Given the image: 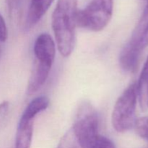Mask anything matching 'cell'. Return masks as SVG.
<instances>
[{
    "label": "cell",
    "instance_id": "8992f818",
    "mask_svg": "<svg viewBox=\"0 0 148 148\" xmlns=\"http://www.w3.org/2000/svg\"><path fill=\"white\" fill-rule=\"evenodd\" d=\"M51 66L52 64H51L35 60V64L27 83V92L28 95L33 94L43 86L49 77Z\"/></svg>",
    "mask_w": 148,
    "mask_h": 148
},
{
    "label": "cell",
    "instance_id": "5b68a950",
    "mask_svg": "<svg viewBox=\"0 0 148 148\" xmlns=\"http://www.w3.org/2000/svg\"><path fill=\"white\" fill-rule=\"evenodd\" d=\"M36 60L53 65L56 55V45L48 33H42L36 38L33 47Z\"/></svg>",
    "mask_w": 148,
    "mask_h": 148
},
{
    "label": "cell",
    "instance_id": "52a82bcc",
    "mask_svg": "<svg viewBox=\"0 0 148 148\" xmlns=\"http://www.w3.org/2000/svg\"><path fill=\"white\" fill-rule=\"evenodd\" d=\"M80 148H116L110 139L99 133V131L90 132L77 137Z\"/></svg>",
    "mask_w": 148,
    "mask_h": 148
},
{
    "label": "cell",
    "instance_id": "8fae6325",
    "mask_svg": "<svg viewBox=\"0 0 148 148\" xmlns=\"http://www.w3.org/2000/svg\"><path fill=\"white\" fill-rule=\"evenodd\" d=\"M33 134V121L18 123L14 148H30Z\"/></svg>",
    "mask_w": 148,
    "mask_h": 148
},
{
    "label": "cell",
    "instance_id": "6da1fadb",
    "mask_svg": "<svg viewBox=\"0 0 148 148\" xmlns=\"http://www.w3.org/2000/svg\"><path fill=\"white\" fill-rule=\"evenodd\" d=\"M77 0H58L51 18V25L61 54L67 57L75 47Z\"/></svg>",
    "mask_w": 148,
    "mask_h": 148
},
{
    "label": "cell",
    "instance_id": "ba28073f",
    "mask_svg": "<svg viewBox=\"0 0 148 148\" xmlns=\"http://www.w3.org/2000/svg\"><path fill=\"white\" fill-rule=\"evenodd\" d=\"M49 105V99L46 96H39L33 99L27 105L22 114L19 123H27L33 121L35 117L42 111H45Z\"/></svg>",
    "mask_w": 148,
    "mask_h": 148
},
{
    "label": "cell",
    "instance_id": "3957f363",
    "mask_svg": "<svg viewBox=\"0 0 148 148\" xmlns=\"http://www.w3.org/2000/svg\"><path fill=\"white\" fill-rule=\"evenodd\" d=\"M137 99V83L133 82L119 97L114 107L111 122L116 132H124L134 127Z\"/></svg>",
    "mask_w": 148,
    "mask_h": 148
},
{
    "label": "cell",
    "instance_id": "4fadbf2b",
    "mask_svg": "<svg viewBox=\"0 0 148 148\" xmlns=\"http://www.w3.org/2000/svg\"><path fill=\"white\" fill-rule=\"evenodd\" d=\"M134 128L139 137L148 141V116L136 119Z\"/></svg>",
    "mask_w": 148,
    "mask_h": 148
},
{
    "label": "cell",
    "instance_id": "9c48e42d",
    "mask_svg": "<svg viewBox=\"0 0 148 148\" xmlns=\"http://www.w3.org/2000/svg\"><path fill=\"white\" fill-rule=\"evenodd\" d=\"M53 1V0H31L27 19L29 26L36 25L43 17Z\"/></svg>",
    "mask_w": 148,
    "mask_h": 148
},
{
    "label": "cell",
    "instance_id": "277c9868",
    "mask_svg": "<svg viewBox=\"0 0 148 148\" xmlns=\"http://www.w3.org/2000/svg\"><path fill=\"white\" fill-rule=\"evenodd\" d=\"M114 0H92L78 10L77 26L91 31H100L109 23L113 14Z\"/></svg>",
    "mask_w": 148,
    "mask_h": 148
},
{
    "label": "cell",
    "instance_id": "9a60e30c",
    "mask_svg": "<svg viewBox=\"0 0 148 148\" xmlns=\"http://www.w3.org/2000/svg\"><path fill=\"white\" fill-rule=\"evenodd\" d=\"M8 32L4 18L0 14V55L1 53V43H4L7 38Z\"/></svg>",
    "mask_w": 148,
    "mask_h": 148
},
{
    "label": "cell",
    "instance_id": "30bf717a",
    "mask_svg": "<svg viewBox=\"0 0 148 148\" xmlns=\"http://www.w3.org/2000/svg\"><path fill=\"white\" fill-rule=\"evenodd\" d=\"M137 97L142 111L148 110V56L137 84Z\"/></svg>",
    "mask_w": 148,
    "mask_h": 148
},
{
    "label": "cell",
    "instance_id": "5bb4252c",
    "mask_svg": "<svg viewBox=\"0 0 148 148\" xmlns=\"http://www.w3.org/2000/svg\"><path fill=\"white\" fill-rule=\"evenodd\" d=\"M10 103L3 101L0 103V130L5 126L10 114Z\"/></svg>",
    "mask_w": 148,
    "mask_h": 148
},
{
    "label": "cell",
    "instance_id": "7a4b0ae2",
    "mask_svg": "<svg viewBox=\"0 0 148 148\" xmlns=\"http://www.w3.org/2000/svg\"><path fill=\"white\" fill-rule=\"evenodd\" d=\"M148 46V0L140 21L131 38L120 53L119 62L123 69L132 72L136 69L142 51Z\"/></svg>",
    "mask_w": 148,
    "mask_h": 148
},
{
    "label": "cell",
    "instance_id": "7c38bea8",
    "mask_svg": "<svg viewBox=\"0 0 148 148\" xmlns=\"http://www.w3.org/2000/svg\"><path fill=\"white\" fill-rule=\"evenodd\" d=\"M77 140L75 137L72 129L66 132L61 138L56 148H79Z\"/></svg>",
    "mask_w": 148,
    "mask_h": 148
}]
</instances>
